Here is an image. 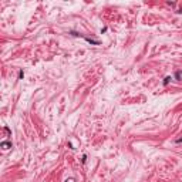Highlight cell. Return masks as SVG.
<instances>
[{
	"label": "cell",
	"mask_w": 182,
	"mask_h": 182,
	"mask_svg": "<svg viewBox=\"0 0 182 182\" xmlns=\"http://www.w3.org/2000/svg\"><path fill=\"white\" fill-rule=\"evenodd\" d=\"M1 147H3L4 150H7V148H10V147H12V144L10 142H1Z\"/></svg>",
	"instance_id": "obj_1"
},
{
	"label": "cell",
	"mask_w": 182,
	"mask_h": 182,
	"mask_svg": "<svg viewBox=\"0 0 182 182\" xmlns=\"http://www.w3.org/2000/svg\"><path fill=\"white\" fill-rule=\"evenodd\" d=\"M176 77H178V78H182V71H179V73H176Z\"/></svg>",
	"instance_id": "obj_2"
},
{
	"label": "cell",
	"mask_w": 182,
	"mask_h": 182,
	"mask_svg": "<svg viewBox=\"0 0 182 182\" xmlns=\"http://www.w3.org/2000/svg\"><path fill=\"white\" fill-rule=\"evenodd\" d=\"M65 182H74V179H73V178H70V179H67Z\"/></svg>",
	"instance_id": "obj_3"
}]
</instances>
